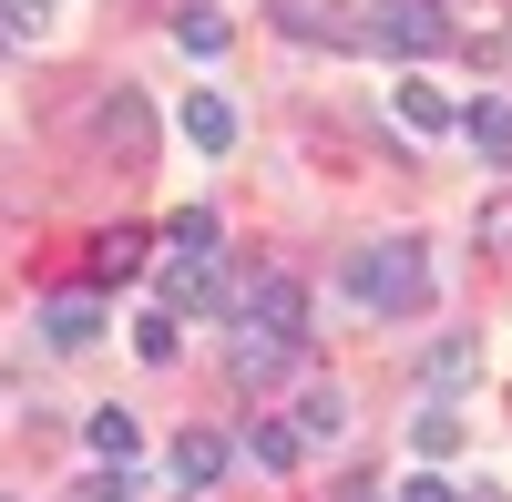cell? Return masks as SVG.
<instances>
[{
    "label": "cell",
    "instance_id": "6da1fadb",
    "mask_svg": "<svg viewBox=\"0 0 512 502\" xmlns=\"http://www.w3.org/2000/svg\"><path fill=\"white\" fill-rule=\"evenodd\" d=\"M349 298H359L369 318H410L420 298H431V246H420V236L359 246V257H349Z\"/></svg>",
    "mask_w": 512,
    "mask_h": 502
},
{
    "label": "cell",
    "instance_id": "7a4b0ae2",
    "mask_svg": "<svg viewBox=\"0 0 512 502\" xmlns=\"http://www.w3.org/2000/svg\"><path fill=\"white\" fill-rule=\"evenodd\" d=\"M359 41H369V52H400V62H420V52H441V41H451V21H441V0H369Z\"/></svg>",
    "mask_w": 512,
    "mask_h": 502
},
{
    "label": "cell",
    "instance_id": "3957f363",
    "mask_svg": "<svg viewBox=\"0 0 512 502\" xmlns=\"http://www.w3.org/2000/svg\"><path fill=\"white\" fill-rule=\"evenodd\" d=\"M236 328H256V339H287V349H297V328H308V298H297V277H287V267L246 277V318H236Z\"/></svg>",
    "mask_w": 512,
    "mask_h": 502
},
{
    "label": "cell",
    "instance_id": "277c9868",
    "mask_svg": "<svg viewBox=\"0 0 512 502\" xmlns=\"http://www.w3.org/2000/svg\"><path fill=\"white\" fill-rule=\"evenodd\" d=\"M175 123H185V144H195V154H236V103H226V93H185Z\"/></svg>",
    "mask_w": 512,
    "mask_h": 502
},
{
    "label": "cell",
    "instance_id": "5b68a950",
    "mask_svg": "<svg viewBox=\"0 0 512 502\" xmlns=\"http://www.w3.org/2000/svg\"><path fill=\"white\" fill-rule=\"evenodd\" d=\"M82 441H93V462H103V472H134L144 421H134V410H93V421H82Z\"/></svg>",
    "mask_w": 512,
    "mask_h": 502
},
{
    "label": "cell",
    "instance_id": "8992f818",
    "mask_svg": "<svg viewBox=\"0 0 512 502\" xmlns=\"http://www.w3.org/2000/svg\"><path fill=\"white\" fill-rule=\"evenodd\" d=\"M277 11V31H297V41H359V21H338V0H267Z\"/></svg>",
    "mask_w": 512,
    "mask_h": 502
},
{
    "label": "cell",
    "instance_id": "52a82bcc",
    "mask_svg": "<svg viewBox=\"0 0 512 502\" xmlns=\"http://www.w3.org/2000/svg\"><path fill=\"white\" fill-rule=\"evenodd\" d=\"M103 144H113L123 164H144V144H154V113H144V93H113V103H103Z\"/></svg>",
    "mask_w": 512,
    "mask_h": 502
},
{
    "label": "cell",
    "instance_id": "ba28073f",
    "mask_svg": "<svg viewBox=\"0 0 512 502\" xmlns=\"http://www.w3.org/2000/svg\"><path fill=\"white\" fill-rule=\"evenodd\" d=\"M41 339H52V349H93L103 339V308L93 298H52V308H41Z\"/></svg>",
    "mask_w": 512,
    "mask_h": 502
},
{
    "label": "cell",
    "instance_id": "9c48e42d",
    "mask_svg": "<svg viewBox=\"0 0 512 502\" xmlns=\"http://www.w3.org/2000/svg\"><path fill=\"white\" fill-rule=\"evenodd\" d=\"M400 123H410V134H451L461 103L441 93V82H420V72H410V82H400Z\"/></svg>",
    "mask_w": 512,
    "mask_h": 502
},
{
    "label": "cell",
    "instance_id": "30bf717a",
    "mask_svg": "<svg viewBox=\"0 0 512 502\" xmlns=\"http://www.w3.org/2000/svg\"><path fill=\"white\" fill-rule=\"evenodd\" d=\"M338 431H349V400H338L328 380H308V390H297V441L318 451V441H338Z\"/></svg>",
    "mask_w": 512,
    "mask_h": 502
},
{
    "label": "cell",
    "instance_id": "8fae6325",
    "mask_svg": "<svg viewBox=\"0 0 512 502\" xmlns=\"http://www.w3.org/2000/svg\"><path fill=\"white\" fill-rule=\"evenodd\" d=\"M216 472H226V431L205 421V431H185V441H175V482H185V492H205Z\"/></svg>",
    "mask_w": 512,
    "mask_h": 502
},
{
    "label": "cell",
    "instance_id": "7c38bea8",
    "mask_svg": "<svg viewBox=\"0 0 512 502\" xmlns=\"http://www.w3.org/2000/svg\"><path fill=\"white\" fill-rule=\"evenodd\" d=\"M461 123H472V144H482L492 164H512V103H502V93H482V103L461 113Z\"/></svg>",
    "mask_w": 512,
    "mask_h": 502
},
{
    "label": "cell",
    "instance_id": "4fadbf2b",
    "mask_svg": "<svg viewBox=\"0 0 512 502\" xmlns=\"http://www.w3.org/2000/svg\"><path fill=\"white\" fill-rule=\"evenodd\" d=\"M216 298V257H175L164 267V308H205Z\"/></svg>",
    "mask_w": 512,
    "mask_h": 502
},
{
    "label": "cell",
    "instance_id": "5bb4252c",
    "mask_svg": "<svg viewBox=\"0 0 512 502\" xmlns=\"http://www.w3.org/2000/svg\"><path fill=\"white\" fill-rule=\"evenodd\" d=\"M472 369H482V349H472V339H461V328H451V339H441L431 359H420V380H431V390H461V380H472Z\"/></svg>",
    "mask_w": 512,
    "mask_h": 502
},
{
    "label": "cell",
    "instance_id": "9a60e30c",
    "mask_svg": "<svg viewBox=\"0 0 512 502\" xmlns=\"http://www.w3.org/2000/svg\"><path fill=\"white\" fill-rule=\"evenodd\" d=\"M226 359H236V380H256V390H267L277 369H287V339H256V328H236V349H226Z\"/></svg>",
    "mask_w": 512,
    "mask_h": 502
},
{
    "label": "cell",
    "instance_id": "2e32d148",
    "mask_svg": "<svg viewBox=\"0 0 512 502\" xmlns=\"http://www.w3.org/2000/svg\"><path fill=\"white\" fill-rule=\"evenodd\" d=\"M164 246H185V257H216V216H205V205H175V216H164Z\"/></svg>",
    "mask_w": 512,
    "mask_h": 502
},
{
    "label": "cell",
    "instance_id": "e0dca14e",
    "mask_svg": "<svg viewBox=\"0 0 512 502\" xmlns=\"http://www.w3.org/2000/svg\"><path fill=\"white\" fill-rule=\"evenodd\" d=\"M256 462H267V472H297V462H308L297 421H256Z\"/></svg>",
    "mask_w": 512,
    "mask_h": 502
},
{
    "label": "cell",
    "instance_id": "ac0fdd59",
    "mask_svg": "<svg viewBox=\"0 0 512 502\" xmlns=\"http://www.w3.org/2000/svg\"><path fill=\"white\" fill-rule=\"evenodd\" d=\"M175 41H185L195 62H216V52H226V11H185V21H175Z\"/></svg>",
    "mask_w": 512,
    "mask_h": 502
},
{
    "label": "cell",
    "instance_id": "d6986e66",
    "mask_svg": "<svg viewBox=\"0 0 512 502\" xmlns=\"http://www.w3.org/2000/svg\"><path fill=\"white\" fill-rule=\"evenodd\" d=\"M62 0H0V41H31V31H52Z\"/></svg>",
    "mask_w": 512,
    "mask_h": 502
},
{
    "label": "cell",
    "instance_id": "ffe728a7",
    "mask_svg": "<svg viewBox=\"0 0 512 502\" xmlns=\"http://www.w3.org/2000/svg\"><path fill=\"white\" fill-rule=\"evenodd\" d=\"M93 267H103V277H134V267H144V236H134V226H113V236L93 246Z\"/></svg>",
    "mask_w": 512,
    "mask_h": 502
},
{
    "label": "cell",
    "instance_id": "44dd1931",
    "mask_svg": "<svg viewBox=\"0 0 512 502\" xmlns=\"http://www.w3.org/2000/svg\"><path fill=\"white\" fill-rule=\"evenodd\" d=\"M472 236H482V257H512V195H492V205H482Z\"/></svg>",
    "mask_w": 512,
    "mask_h": 502
},
{
    "label": "cell",
    "instance_id": "7402d4cb",
    "mask_svg": "<svg viewBox=\"0 0 512 502\" xmlns=\"http://www.w3.org/2000/svg\"><path fill=\"white\" fill-rule=\"evenodd\" d=\"M134 349H144V359H175V349H185V339H175V318H164V308H154V318H144V328H134Z\"/></svg>",
    "mask_w": 512,
    "mask_h": 502
},
{
    "label": "cell",
    "instance_id": "603a6c76",
    "mask_svg": "<svg viewBox=\"0 0 512 502\" xmlns=\"http://www.w3.org/2000/svg\"><path fill=\"white\" fill-rule=\"evenodd\" d=\"M420 451H431V462H441V451H461V421H451V410H420Z\"/></svg>",
    "mask_w": 512,
    "mask_h": 502
},
{
    "label": "cell",
    "instance_id": "cb8c5ba5",
    "mask_svg": "<svg viewBox=\"0 0 512 502\" xmlns=\"http://www.w3.org/2000/svg\"><path fill=\"white\" fill-rule=\"evenodd\" d=\"M72 502H134V472H93V482H82Z\"/></svg>",
    "mask_w": 512,
    "mask_h": 502
},
{
    "label": "cell",
    "instance_id": "d4e9b609",
    "mask_svg": "<svg viewBox=\"0 0 512 502\" xmlns=\"http://www.w3.org/2000/svg\"><path fill=\"white\" fill-rule=\"evenodd\" d=\"M400 502H451V482H441V472H420V482H410Z\"/></svg>",
    "mask_w": 512,
    "mask_h": 502
}]
</instances>
